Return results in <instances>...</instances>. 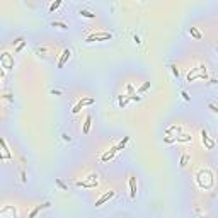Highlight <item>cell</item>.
<instances>
[{"mask_svg": "<svg viewBox=\"0 0 218 218\" xmlns=\"http://www.w3.org/2000/svg\"><path fill=\"white\" fill-rule=\"evenodd\" d=\"M118 154V150H116V147H112V148H109L107 152H104L102 154V157H101V160L102 162H107V160H112L114 159V155Z\"/></svg>", "mask_w": 218, "mask_h": 218, "instance_id": "9c48e42d", "label": "cell"}, {"mask_svg": "<svg viewBox=\"0 0 218 218\" xmlns=\"http://www.w3.org/2000/svg\"><path fill=\"white\" fill-rule=\"evenodd\" d=\"M128 142H130V136H124V138H123L121 142H119V143L116 145V150H118V152H119V150H123V148H124V147H126V143H128Z\"/></svg>", "mask_w": 218, "mask_h": 218, "instance_id": "ac0fdd59", "label": "cell"}, {"mask_svg": "<svg viewBox=\"0 0 218 218\" xmlns=\"http://www.w3.org/2000/svg\"><path fill=\"white\" fill-rule=\"evenodd\" d=\"M112 37L111 32H92L91 36L85 37V43H92V41H109Z\"/></svg>", "mask_w": 218, "mask_h": 218, "instance_id": "7a4b0ae2", "label": "cell"}, {"mask_svg": "<svg viewBox=\"0 0 218 218\" xmlns=\"http://www.w3.org/2000/svg\"><path fill=\"white\" fill-rule=\"evenodd\" d=\"M24 44H26V43H24V41H22V43H19V46H17V48H16V51H14V53H19V51H21V49L24 48Z\"/></svg>", "mask_w": 218, "mask_h": 218, "instance_id": "4dcf8cb0", "label": "cell"}, {"mask_svg": "<svg viewBox=\"0 0 218 218\" xmlns=\"http://www.w3.org/2000/svg\"><path fill=\"white\" fill-rule=\"evenodd\" d=\"M208 107H210V109H211V111L215 112V114H218V107L215 106V104H208Z\"/></svg>", "mask_w": 218, "mask_h": 218, "instance_id": "f546056e", "label": "cell"}, {"mask_svg": "<svg viewBox=\"0 0 218 218\" xmlns=\"http://www.w3.org/2000/svg\"><path fill=\"white\" fill-rule=\"evenodd\" d=\"M170 70H172V73H174V77H177V79H179V68H177V67H176L174 63L170 65Z\"/></svg>", "mask_w": 218, "mask_h": 218, "instance_id": "d4e9b609", "label": "cell"}, {"mask_svg": "<svg viewBox=\"0 0 218 218\" xmlns=\"http://www.w3.org/2000/svg\"><path fill=\"white\" fill-rule=\"evenodd\" d=\"M94 102H96V99H92V97H85V99H80V101L73 106L72 112H73V114H77V112H80V109H82V107L91 106V104H94Z\"/></svg>", "mask_w": 218, "mask_h": 218, "instance_id": "3957f363", "label": "cell"}, {"mask_svg": "<svg viewBox=\"0 0 218 218\" xmlns=\"http://www.w3.org/2000/svg\"><path fill=\"white\" fill-rule=\"evenodd\" d=\"M130 101H131L130 96H119V97H118V104H119V107H123V109L128 106V102H130Z\"/></svg>", "mask_w": 218, "mask_h": 218, "instance_id": "4fadbf2b", "label": "cell"}, {"mask_svg": "<svg viewBox=\"0 0 218 218\" xmlns=\"http://www.w3.org/2000/svg\"><path fill=\"white\" fill-rule=\"evenodd\" d=\"M148 89H150V82H145V84L138 89V94H143V92H145V91H148Z\"/></svg>", "mask_w": 218, "mask_h": 218, "instance_id": "cb8c5ba5", "label": "cell"}, {"mask_svg": "<svg viewBox=\"0 0 218 218\" xmlns=\"http://www.w3.org/2000/svg\"><path fill=\"white\" fill-rule=\"evenodd\" d=\"M0 143H2V148H4V159H12V155H10V152H9V148H7V143H5V140L2 138L0 140Z\"/></svg>", "mask_w": 218, "mask_h": 218, "instance_id": "9a60e30c", "label": "cell"}, {"mask_svg": "<svg viewBox=\"0 0 218 218\" xmlns=\"http://www.w3.org/2000/svg\"><path fill=\"white\" fill-rule=\"evenodd\" d=\"M126 91H128V94H130V96H133V85L128 84V85H126Z\"/></svg>", "mask_w": 218, "mask_h": 218, "instance_id": "4316f807", "label": "cell"}, {"mask_svg": "<svg viewBox=\"0 0 218 218\" xmlns=\"http://www.w3.org/2000/svg\"><path fill=\"white\" fill-rule=\"evenodd\" d=\"M61 136H63V140H65V142H70V140H72V138H70V135H67V133H63Z\"/></svg>", "mask_w": 218, "mask_h": 218, "instance_id": "1f68e13d", "label": "cell"}, {"mask_svg": "<svg viewBox=\"0 0 218 218\" xmlns=\"http://www.w3.org/2000/svg\"><path fill=\"white\" fill-rule=\"evenodd\" d=\"M133 39H135V41H136V44H142V41H140V37L136 36V34H135V36H133Z\"/></svg>", "mask_w": 218, "mask_h": 218, "instance_id": "d6a6232c", "label": "cell"}, {"mask_svg": "<svg viewBox=\"0 0 218 218\" xmlns=\"http://www.w3.org/2000/svg\"><path fill=\"white\" fill-rule=\"evenodd\" d=\"M51 94H53V96H60L61 92H60V91H51Z\"/></svg>", "mask_w": 218, "mask_h": 218, "instance_id": "836d02e7", "label": "cell"}, {"mask_svg": "<svg viewBox=\"0 0 218 218\" xmlns=\"http://www.w3.org/2000/svg\"><path fill=\"white\" fill-rule=\"evenodd\" d=\"M114 196H116V191H107V193H104V194H102V196L96 201V208L102 206L104 203H107L109 199H111V198H114Z\"/></svg>", "mask_w": 218, "mask_h": 218, "instance_id": "277c9868", "label": "cell"}, {"mask_svg": "<svg viewBox=\"0 0 218 218\" xmlns=\"http://www.w3.org/2000/svg\"><path fill=\"white\" fill-rule=\"evenodd\" d=\"M51 26H53V27H60V29H68V24H65V22H58V21H53V22H51Z\"/></svg>", "mask_w": 218, "mask_h": 218, "instance_id": "ffe728a7", "label": "cell"}, {"mask_svg": "<svg viewBox=\"0 0 218 218\" xmlns=\"http://www.w3.org/2000/svg\"><path fill=\"white\" fill-rule=\"evenodd\" d=\"M189 34H191V36L194 37V39H196V41H199V39L203 37V34H201L199 31H198L196 27H189Z\"/></svg>", "mask_w": 218, "mask_h": 218, "instance_id": "2e32d148", "label": "cell"}, {"mask_svg": "<svg viewBox=\"0 0 218 218\" xmlns=\"http://www.w3.org/2000/svg\"><path fill=\"white\" fill-rule=\"evenodd\" d=\"M130 198H131V199L136 198V177L135 176L130 177Z\"/></svg>", "mask_w": 218, "mask_h": 218, "instance_id": "30bf717a", "label": "cell"}, {"mask_svg": "<svg viewBox=\"0 0 218 218\" xmlns=\"http://www.w3.org/2000/svg\"><path fill=\"white\" fill-rule=\"evenodd\" d=\"M70 55H72V51H70L68 48H67V49H63V51H61V56H60V60H58V68H63V67H65V63H67V61H68Z\"/></svg>", "mask_w": 218, "mask_h": 218, "instance_id": "52a82bcc", "label": "cell"}, {"mask_svg": "<svg viewBox=\"0 0 218 218\" xmlns=\"http://www.w3.org/2000/svg\"><path fill=\"white\" fill-rule=\"evenodd\" d=\"M181 96H182V99H184V101H187V102L191 101V97H189V94H187L186 91H182V92H181Z\"/></svg>", "mask_w": 218, "mask_h": 218, "instance_id": "484cf974", "label": "cell"}, {"mask_svg": "<svg viewBox=\"0 0 218 218\" xmlns=\"http://www.w3.org/2000/svg\"><path fill=\"white\" fill-rule=\"evenodd\" d=\"M21 179H22V182H26V181H27V174H26V170H21Z\"/></svg>", "mask_w": 218, "mask_h": 218, "instance_id": "f1b7e54d", "label": "cell"}, {"mask_svg": "<svg viewBox=\"0 0 218 218\" xmlns=\"http://www.w3.org/2000/svg\"><path fill=\"white\" fill-rule=\"evenodd\" d=\"M0 61H2V67L5 70H10L12 67H14V60H12V56L9 53H4L2 56H0Z\"/></svg>", "mask_w": 218, "mask_h": 218, "instance_id": "5b68a950", "label": "cell"}, {"mask_svg": "<svg viewBox=\"0 0 218 218\" xmlns=\"http://www.w3.org/2000/svg\"><path fill=\"white\" fill-rule=\"evenodd\" d=\"M60 5H61V0H56L55 4H51V5H49V12H55L56 9H60Z\"/></svg>", "mask_w": 218, "mask_h": 218, "instance_id": "7402d4cb", "label": "cell"}, {"mask_svg": "<svg viewBox=\"0 0 218 218\" xmlns=\"http://www.w3.org/2000/svg\"><path fill=\"white\" fill-rule=\"evenodd\" d=\"M56 184H58V187L61 189V191H68V187H67V184H65L61 179H56Z\"/></svg>", "mask_w": 218, "mask_h": 218, "instance_id": "603a6c76", "label": "cell"}, {"mask_svg": "<svg viewBox=\"0 0 218 218\" xmlns=\"http://www.w3.org/2000/svg\"><path fill=\"white\" fill-rule=\"evenodd\" d=\"M176 142L177 143H187V142H193V136L187 133H181L179 136H176Z\"/></svg>", "mask_w": 218, "mask_h": 218, "instance_id": "7c38bea8", "label": "cell"}, {"mask_svg": "<svg viewBox=\"0 0 218 218\" xmlns=\"http://www.w3.org/2000/svg\"><path fill=\"white\" fill-rule=\"evenodd\" d=\"M189 159H191V157H189V155H187V154H182V157H181V162H179V165H181V167H186V165H187V162H189Z\"/></svg>", "mask_w": 218, "mask_h": 218, "instance_id": "d6986e66", "label": "cell"}, {"mask_svg": "<svg viewBox=\"0 0 218 218\" xmlns=\"http://www.w3.org/2000/svg\"><path fill=\"white\" fill-rule=\"evenodd\" d=\"M82 17H85V19H94L96 17V14H92L91 10H87V9H80V12H79Z\"/></svg>", "mask_w": 218, "mask_h": 218, "instance_id": "e0dca14e", "label": "cell"}, {"mask_svg": "<svg viewBox=\"0 0 218 218\" xmlns=\"http://www.w3.org/2000/svg\"><path fill=\"white\" fill-rule=\"evenodd\" d=\"M79 187H91V189H94V187L99 186V182H91V181H77L75 182Z\"/></svg>", "mask_w": 218, "mask_h": 218, "instance_id": "8fae6325", "label": "cell"}, {"mask_svg": "<svg viewBox=\"0 0 218 218\" xmlns=\"http://www.w3.org/2000/svg\"><path fill=\"white\" fill-rule=\"evenodd\" d=\"M130 99H131V101H142V96H136V94H133V96H130Z\"/></svg>", "mask_w": 218, "mask_h": 218, "instance_id": "83f0119b", "label": "cell"}, {"mask_svg": "<svg viewBox=\"0 0 218 218\" xmlns=\"http://www.w3.org/2000/svg\"><path fill=\"white\" fill-rule=\"evenodd\" d=\"M174 131H177V133H181V126H170L165 130V135H170V133H174Z\"/></svg>", "mask_w": 218, "mask_h": 218, "instance_id": "44dd1931", "label": "cell"}, {"mask_svg": "<svg viewBox=\"0 0 218 218\" xmlns=\"http://www.w3.org/2000/svg\"><path fill=\"white\" fill-rule=\"evenodd\" d=\"M201 140H203V145H205L208 150H211L213 147H215V142H213V140H210L206 130H201Z\"/></svg>", "mask_w": 218, "mask_h": 218, "instance_id": "8992f818", "label": "cell"}, {"mask_svg": "<svg viewBox=\"0 0 218 218\" xmlns=\"http://www.w3.org/2000/svg\"><path fill=\"white\" fill-rule=\"evenodd\" d=\"M91 123H92V116H91V114H87L85 123H84V130H82V133H84V135L89 133V130H91Z\"/></svg>", "mask_w": 218, "mask_h": 218, "instance_id": "5bb4252c", "label": "cell"}, {"mask_svg": "<svg viewBox=\"0 0 218 218\" xmlns=\"http://www.w3.org/2000/svg\"><path fill=\"white\" fill-rule=\"evenodd\" d=\"M196 79H208V73H206V67L205 65H199L196 68H191V72L187 73V82H193Z\"/></svg>", "mask_w": 218, "mask_h": 218, "instance_id": "6da1fadb", "label": "cell"}, {"mask_svg": "<svg viewBox=\"0 0 218 218\" xmlns=\"http://www.w3.org/2000/svg\"><path fill=\"white\" fill-rule=\"evenodd\" d=\"M49 206H51V203H49V201L43 203V205H37V206L34 208V210H32V211L29 213V215H27V218H36V215H37L39 211H41V210H44V208H49Z\"/></svg>", "mask_w": 218, "mask_h": 218, "instance_id": "ba28073f", "label": "cell"}]
</instances>
